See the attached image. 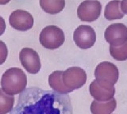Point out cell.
Wrapping results in <instances>:
<instances>
[{
    "instance_id": "20",
    "label": "cell",
    "mask_w": 127,
    "mask_h": 114,
    "mask_svg": "<svg viewBox=\"0 0 127 114\" xmlns=\"http://www.w3.org/2000/svg\"><path fill=\"white\" fill-rule=\"evenodd\" d=\"M120 7L124 14H127V0H122L120 1Z\"/></svg>"
},
{
    "instance_id": "13",
    "label": "cell",
    "mask_w": 127,
    "mask_h": 114,
    "mask_svg": "<svg viewBox=\"0 0 127 114\" xmlns=\"http://www.w3.org/2000/svg\"><path fill=\"white\" fill-rule=\"evenodd\" d=\"M40 6L49 14L61 13L65 6V0H39Z\"/></svg>"
},
{
    "instance_id": "8",
    "label": "cell",
    "mask_w": 127,
    "mask_h": 114,
    "mask_svg": "<svg viewBox=\"0 0 127 114\" xmlns=\"http://www.w3.org/2000/svg\"><path fill=\"white\" fill-rule=\"evenodd\" d=\"M104 37L110 46H120L127 41V27L122 23L111 24L105 30Z\"/></svg>"
},
{
    "instance_id": "2",
    "label": "cell",
    "mask_w": 127,
    "mask_h": 114,
    "mask_svg": "<svg viewBox=\"0 0 127 114\" xmlns=\"http://www.w3.org/2000/svg\"><path fill=\"white\" fill-rule=\"evenodd\" d=\"M0 84L8 95H17L26 88L27 76L21 68H11L3 73Z\"/></svg>"
},
{
    "instance_id": "12",
    "label": "cell",
    "mask_w": 127,
    "mask_h": 114,
    "mask_svg": "<svg viewBox=\"0 0 127 114\" xmlns=\"http://www.w3.org/2000/svg\"><path fill=\"white\" fill-rule=\"evenodd\" d=\"M117 107V101L112 98L107 101H93L91 105V112L92 114H111Z\"/></svg>"
},
{
    "instance_id": "10",
    "label": "cell",
    "mask_w": 127,
    "mask_h": 114,
    "mask_svg": "<svg viewBox=\"0 0 127 114\" xmlns=\"http://www.w3.org/2000/svg\"><path fill=\"white\" fill-rule=\"evenodd\" d=\"M9 23L13 29L25 32V31L33 28L34 20L32 14L28 11L23 10H16L10 14Z\"/></svg>"
},
{
    "instance_id": "5",
    "label": "cell",
    "mask_w": 127,
    "mask_h": 114,
    "mask_svg": "<svg viewBox=\"0 0 127 114\" xmlns=\"http://www.w3.org/2000/svg\"><path fill=\"white\" fill-rule=\"evenodd\" d=\"M62 82L65 87L72 92L81 88L86 83L87 74L84 70L79 67H71L63 71Z\"/></svg>"
},
{
    "instance_id": "4",
    "label": "cell",
    "mask_w": 127,
    "mask_h": 114,
    "mask_svg": "<svg viewBox=\"0 0 127 114\" xmlns=\"http://www.w3.org/2000/svg\"><path fill=\"white\" fill-rule=\"evenodd\" d=\"M95 77L98 82L112 87L118 82L119 72L116 66L110 62L100 63L95 70Z\"/></svg>"
},
{
    "instance_id": "6",
    "label": "cell",
    "mask_w": 127,
    "mask_h": 114,
    "mask_svg": "<svg viewBox=\"0 0 127 114\" xmlns=\"http://www.w3.org/2000/svg\"><path fill=\"white\" fill-rule=\"evenodd\" d=\"M102 4L98 0H85L77 8V16L82 22H92L99 18Z\"/></svg>"
},
{
    "instance_id": "16",
    "label": "cell",
    "mask_w": 127,
    "mask_h": 114,
    "mask_svg": "<svg viewBox=\"0 0 127 114\" xmlns=\"http://www.w3.org/2000/svg\"><path fill=\"white\" fill-rule=\"evenodd\" d=\"M14 97L8 95L2 89H0V114L10 113L14 105Z\"/></svg>"
},
{
    "instance_id": "14",
    "label": "cell",
    "mask_w": 127,
    "mask_h": 114,
    "mask_svg": "<svg viewBox=\"0 0 127 114\" xmlns=\"http://www.w3.org/2000/svg\"><path fill=\"white\" fill-rule=\"evenodd\" d=\"M120 7V1L119 0H112L106 5L104 10V17L106 20L113 21L122 19L124 17Z\"/></svg>"
},
{
    "instance_id": "9",
    "label": "cell",
    "mask_w": 127,
    "mask_h": 114,
    "mask_svg": "<svg viewBox=\"0 0 127 114\" xmlns=\"http://www.w3.org/2000/svg\"><path fill=\"white\" fill-rule=\"evenodd\" d=\"M19 60L22 67L30 74H37L41 68L38 53L30 48H24L19 53Z\"/></svg>"
},
{
    "instance_id": "7",
    "label": "cell",
    "mask_w": 127,
    "mask_h": 114,
    "mask_svg": "<svg viewBox=\"0 0 127 114\" xmlns=\"http://www.w3.org/2000/svg\"><path fill=\"white\" fill-rule=\"evenodd\" d=\"M73 40L79 48L88 49L96 41V33L91 26L82 25L77 27L74 31Z\"/></svg>"
},
{
    "instance_id": "18",
    "label": "cell",
    "mask_w": 127,
    "mask_h": 114,
    "mask_svg": "<svg viewBox=\"0 0 127 114\" xmlns=\"http://www.w3.org/2000/svg\"><path fill=\"white\" fill-rule=\"evenodd\" d=\"M8 56V49L6 45L2 41H0V65L5 63Z\"/></svg>"
},
{
    "instance_id": "17",
    "label": "cell",
    "mask_w": 127,
    "mask_h": 114,
    "mask_svg": "<svg viewBox=\"0 0 127 114\" xmlns=\"http://www.w3.org/2000/svg\"><path fill=\"white\" fill-rule=\"evenodd\" d=\"M110 53L114 60L118 61H125L127 60V41L118 47L110 45Z\"/></svg>"
},
{
    "instance_id": "21",
    "label": "cell",
    "mask_w": 127,
    "mask_h": 114,
    "mask_svg": "<svg viewBox=\"0 0 127 114\" xmlns=\"http://www.w3.org/2000/svg\"><path fill=\"white\" fill-rule=\"evenodd\" d=\"M10 0H0V5H6L10 2Z\"/></svg>"
},
{
    "instance_id": "3",
    "label": "cell",
    "mask_w": 127,
    "mask_h": 114,
    "mask_svg": "<svg viewBox=\"0 0 127 114\" xmlns=\"http://www.w3.org/2000/svg\"><path fill=\"white\" fill-rule=\"evenodd\" d=\"M39 41L44 48L54 50L62 46L65 41V36L61 28L56 25H48L41 30Z\"/></svg>"
},
{
    "instance_id": "19",
    "label": "cell",
    "mask_w": 127,
    "mask_h": 114,
    "mask_svg": "<svg viewBox=\"0 0 127 114\" xmlns=\"http://www.w3.org/2000/svg\"><path fill=\"white\" fill-rule=\"evenodd\" d=\"M6 27V25L5 20H4L2 17L0 16V36H2L4 33V32H5Z\"/></svg>"
},
{
    "instance_id": "15",
    "label": "cell",
    "mask_w": 127,
    "mask_h": 114,
    "mask_svg": "<svg viewBox=\"0 0 127 114\" xmlns=\"http://www.w3.org/2000/svg\"><path fill=\"white\" fill-rule=\"evenodd\" d=\"M62 70H56L49 76V84L53 91L61 94H67L71 93L62 82Z\"/></svg>"
},
{
    "instance_id": "1",
    "label": "cell",
    "mask_w": 127,
    "mask_h": 114,
    "mask_svg": "<svg viewBox=\"0 0 127 114\" xmlns=\"http://www.w3.org/2000/svg\"><path fill=\"white\" fill-rule=\"evenodd\" d=\"M10 114H73V112L67 94L33 86L20 93L17 105Z\"/></svg>"
},
{
    "instance_id": "11",
    "label": "cell",
    "mask_w": 127,
    "mask_h": 114,
    "mask_svg": "<svg viewBox=\"0 0 127 114\" xmlns=\"http://www.w3.org/2000/svg\"><path fill=\"white\" fill-rule=\"evenodd\" d=\"M89 91L91 95L97 101H107L114 98L115 93V89L114 86H105L96 79H95L89 86Z\"/></svg>"
}]
</instances>
